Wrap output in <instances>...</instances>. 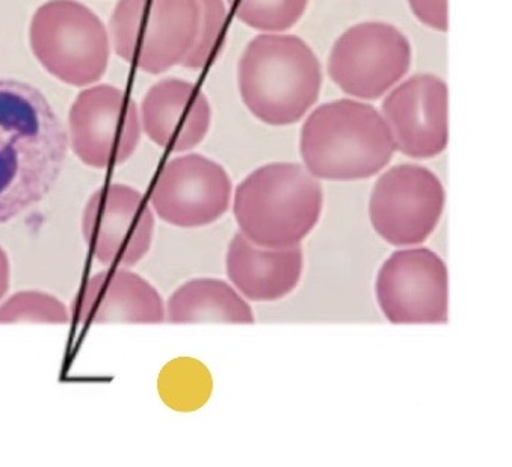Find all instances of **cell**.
<instances>
[{
	"label": "cell",
	"instance_id": "cell-3",
	"mask_svg": "<svg viewBox=\"0 0 512 467\" xmlns=\"http://www.w3.org/2000/svg\"><path fill=\"white\" fill-rule=\"evenodd\" d=\"M238 87L248 111L269 126H290L318 102L322 67L312 47L297 35L262 34L245 47Z\"/></svg>",
	"mask_w": 512,
	"mask_h": 467
},
{
	"label": "cell",
	"instance_id": "cell-15",
	"mask_svg": "<svg viewBox=\"0 0 512 467\" xmlns=\"http://www.w3.org/2000/svg\"><path fill=\"white\" fill-rule=\"evenodd\" d=\"M75 312L84 325L165 321L164 298L158 289L129 268H108L94 274L79 294Z\"/></svg>",
	"mask_w": 512,
	"mask_h": 467
},
{
	"label": "cell",
	"instance_id": "cell-1",
	"mask_svg": "<svg viewBox=\"0 0 512 467\" xmlns=\"http://www.w3.org/2000/svg\"><path fill=\"white\" fill-rule=\"evenodd\" d=\"M67 152V130L44 94L25 82L0 79V224L43 202Z\"/></svg>",
	"mask_w": 512,
	"mask_h": 467
},
{
	"label": "cell",
	"instance_id": "cell-17",
	"mask_svg": "<svg viewBox=\"0 0 512 467\" xmlns=\"http://www.w3.org/2000/svg\"><path fill=\"white\" fill-rule=\"evenodd\" d=\"M165 321L241 322L253 324L254 313L244 297L224 280L194 279L183 283L165 304Z\"/></svg>",
	"mask_w": 512,
	"mask_h": 467
},
{
	"label": "cell",
	"instance_id": "cell-8",
	"mask_svg": "<svg viewBox=\"0 0 512 467\" xmlns=\"http://www.w3.org/2000/svg\"><path fill=\"white\" fill-rule=\"evenodd\" d=\"M446 192L426 167L401 164L381 174L369 200L375 232L395 247L425 242L442 220Z\"/></svg>",
	"mask_w": 512,
	"mask_h": 467
},
{
	"label": "cell",
	"instance_id": "cell-2",
	"mask_svg": "<svg viewBox=\"0 0 512 467\" xmlns=\"http://www.w3.org/2000/svg\"><path fill=\"white\" fill-rule=\"evenodd\" d=\"M300 152L316 179L355 182L377 176L396 147L383 114L369 103L340 99L324 103L304 121Z\"/></svg>",
	"mask_w": 512,
	"mask_h": 467
},
{
	"label": "cell",
	"instance_id": "cell-14",
	"mask_svg": "<svg viewBox=\"0 0 512 467\" xmlns=\"http://www.w3.org/2000/svg\"><path fill=\"white\" fill-rule=\"evenodd\" d=\"M145 135L168 152L182 153L203 143L212 123V108L191 82L165 79L150 88L141 106Z\"/></svg>",
	"mask_w": 512,
	"mask_h": 467
},
{
	"label": "cell",
	"instance_id": "cell-12",
	"mask_svg": "<svg viewBox=\"0 0 512 467\" xmlns=\"http://www.w3.org/2000/svg\"><path fill=\"white\" fill-rule=\"evenodd\" d=\"M232 191L223 165L191 153L164 165L150 192V208L170 226L197 229L229 211Z\"/></svg>",
	"mask_w": 512,
	"mask_h": 467
},
{
	"label": "cell",
	"instance_id": "cell-19",
	"mask_svg": "<svg viewBox=\"0 0 512 467\" xmlns=\"http://www.w3.org/2000/svg\"><path fill=\"white\" fill-rule=\"evenodd\" d=\"M68 307L55 295L43 291H20L5 301H0V324L16 322H47L68 324L71 322Z\"/></svg>",
	"mask_w": 512,
	"mask_h": 467
},
{
	"label": "cell",
	"instance_id": "cell-7",
	"mask_svg": "<svg viewBox=\"0 0 512 467\" xmlns=\"http://www.w3.org/2000/svg\"><path fill=\"white\" fill-rule=\"evenodd\" d=\"M411 44L396 26L364 22L343 32L328 56V76L348 96L377 100L407 75Z\"/></svg>",
	"mask_w": 512,
	"mask_h": 467
},
{
	"label": "cell",
	"instance_id": "cell-16",
	"mask_svg": "<svg viewBox=\"0 0 512 467\" xmlns=\"http://www.w3.org/2000/svg\"><path fill=\"white\" fill-rule=\"evenodd\" d=\"M227 276L236 291L251 301L281 300L297 288L303 276L300 247L266 248L236 233L226 259Z\"/></svg>",
	"mask_w": 512,
	"mask_h": 467
},
{
	"label": "cell",
	"instance_id": "cell-9",
	"mask_svg": "<svg viewBox=\"0 0 512 467\" xmlns=\"http://www.w3.org/2000/svg\"><path fill=\"white\" fill-rule=\"evenodd\" d=\"M141 133L138 106L111 85L82 91L68 115V146L85 165L99 170L129 161Z\"/></svg>",
	"mask_w": 512,
	"mask_h": 467
},
{
	"label": "cell",
	"instance_id": "cell-18",
	"mask_svg": "<svg viewBox=\"0 0 512 467\" xmlns=\"http://www.w3.org/2000/svg\"><path fill=\"white\" fill-rule=\"evenodd\" d=\"M310 0H229L239 22L263 34H281L294 28Z\"/></svg>",
	"mask_w": 512,
	"mask_h": 467
},
{
	"label": "cell",
	"instance_id": "cell-20",
	"mask_svg": "<svg viewBox=\"0 0 512 467\" xmlns=\"http://www.w3.org/2000/svg\"><path fill=\"white\" fill-rule=\"evenodd\" d=\"M200 23L191 52L183 59L186 69L200 70L206 67L223 46L226 32L227 8L224 0H198Z\"/></svg>",
	"mask_w": 512,
	"mask_h": 467
},
{
	"label": "cell",
	"instance_id": "cell-13",
	"mask_svg": "<svg viewBox=\"0 0 512 467\" xmlns=\"http://www.w3.org/2000/svg\"><path fill=\"white\" fill-rule=\"evenodd\" d=\"M383 117L402 155L413 159L442 155L449 143L448 85L435 75L413 76L389 91Z\"/></svg>",
	"mask_w": 512,
	"mask_h": 467
},
{
	"label": "cell",
	"instance_id": "cell-11",
	"mask_svg": "<svg viewBox=\"0 0 512 467\" xmlns=\"http://www.w3.org/2000/svg\"><path fill=\"white\" fill-rule=\"evenodd\" d=\"M378 306L393 324H445L449 318V273L429 248L395 251L375 282Z\"/></svg>",
	"mask_w": 512,
	"mask_h": 467
},
{
	"label": "cell",
	"instance_id": "cell-21",
	"mask_svg": "<svg viewBox=\"0 0 512 467\" xmlns=\"http://www.w3.org/2000/svg\"><path fill=\"white\" fill-rule=\"evenodd\" d=\"M408 5L416 19L429 29L448 31V0H408Z\"/></svg>",
	"mask_w": 512,
	"mask_h": 467
},
{
	"label": "cell",
	"instance_id": "cell-5",
	"mask_svg": "<svg viewBox=\"0 0 512 467\" xmlns=\"http://www.w3.org/2000/svg\"><path fill=\"white\" fill-rule=\"evenodd\" d=\"M200 23L198 0H120L111 19L115 52L152 75L182 64Z\"/></svg>",
	"mask_w": 512,
	"mask_h": 467
},
{
	"label": "cell",
	"instance_id": "cell-22",
	"mask_svg": "<svg viewBox=\"0 0 512 467\" xmlns=\"http://www.w3.org/2000/svg\"><path fill=\"white\" fill-rule=\"evenodd\" d=\"M11 286V262L5 248L0 245V301L10 291Z\"/></svg>",
	"mask_w": 512,
	"mask_h": 467
},
{
	"label": "cell",
	"instance_id": "cell-4",
	"mask_svg": "<svg viewBox=\"0 0 512 467\" xmlns=\"http://www.w3.org/2000/svg\"><path fill=\"white\" fill-rule=\"evenodd\" d=\"M322 209L321 182L295 162L257 168L239 183L233 198L242 235L266 248L298 247L315 229Z\"/></svg>",
	"mask_w": 512,
	"mask_h": 467
},
{
	"label": "cell",
	"instance_id": "cell-10",
	"mask_svg": "<svg viewBox=\"0 0 512 467\" xmlns=\"http://www.w3.org/2000/svg\"><path fill=\"white\" fill-rule=\"evenodd\" d=\"M155 212L132 186L97 189L82 214V235L94 259L109 268H132L152 250Z\"/></svg>",
	"mask_w": 512,
	"mask_h": 467
},
{
	"label": "cell",
	"instance_id": "cell-6",
	"mask_svg": "<svg viewBox=\"0 0 512 467\" xmlns=\"http://www.w3.org/2000/svg\"><path fill=\"white\" fill-rule=\"evenodd\" d=\"M32 52L44 69L73 87L105 75L109 38L102 20L76 0H49L32 17Z\"/></svg>",
	"mask_w": 512,
	"mask_h": 467
}]
</instances>
